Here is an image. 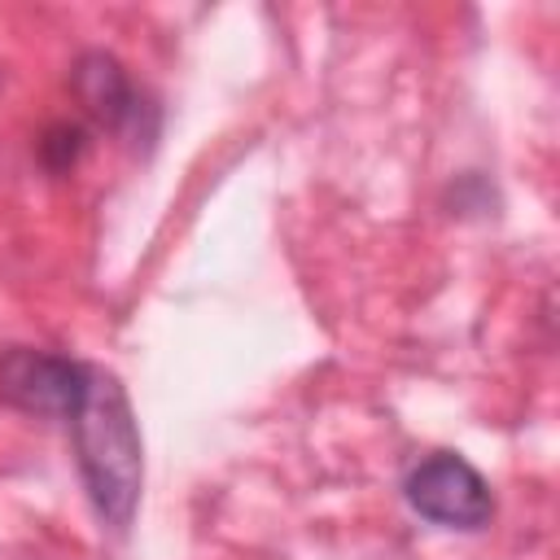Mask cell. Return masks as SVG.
I'll use <instances>...</instances> for the list:
<instances>
[{"label": "cell", "instance_id": "cell-1", "mask_svg": "<svg viewBox=\"0 0 560 560\" xmlns=\"http://www.w3.org/2000/svg\"><path fill=\"white\" fill-rule=\"evenodd\" d=\"M70 433H74V451H79V477L88 486L96 516L109 529H127L136 516V503H140L144 459H140L136 416H131V402H127V389L118 385V376L92 368V389H88L79 416L70 420Z\"/></svg>", "mask_w": 560, "mask_h": 560}, {"label": "cell", "instance_id": "cell-2", "mask_svg": "<svg viewBox=\"0 0 560 560\" xmlns=\"http://www.w3.org/2000/svg\"><path fill=\"white\" fill-rule=\"evenodd\" d=\"M88 389H92V363L31 346L0 350V398L26 416H48L70 424Z\"/></svg>", "mask_w": 560, "mask_h": 560}, {"label": "cell", "instance_id": "cell-3", "mask_svg": "<svg viewBox=\"0 0 560 560\" xmlns=\"http://www.w3.org/2000/svg\"><path fill=\"white\" fill-rule=\"evenodd\" d=\"M402 494H407L411 512H420L424 521H433L442 529H481L494 516L486 477L464 455H451V451L424 455L407 472Z\"/></svg>", "mask_w": 560, "mask_h": 560}, {"label": "cell", "instance_id": "cell-4", "mask_svg": "<svg viewBox=\"0 0 560 560\" xmlns=\"http://www.w3.org/2000/svg\"><path fill=\"white\" fill-rule=\"evenodd\" d=\"M70 88L96 127L118 131V136H153V122H144V114L153 118V109L136 92V83L127 79L118 57H109L101 48L83 52L70 70Z\"/></svg>", "mask_w": 560, "mask_h": 560}, {"label": "cell", "instance_id": "cell-5", "mask_svg": "<svg viewBox=\"0 0 560 560\" xmlns=\"http://www.w3.org/2000/svg\"><path fill=\"white\" fill-rule=\"evenodd\" d=\"M88 149V131L79 122H52L44 136H39V162L52 171V175H66L74 171V162L83 158Z\"/></svg>", "mask_w": 560, "mask_h": 560}]
</instances>
